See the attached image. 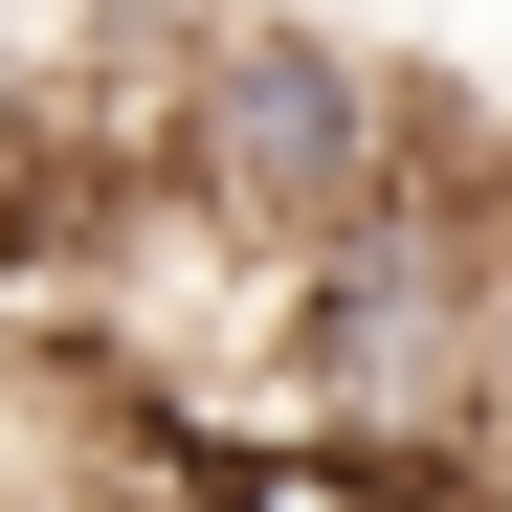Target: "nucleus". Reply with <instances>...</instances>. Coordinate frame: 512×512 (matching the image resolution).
<instances>
[{"mask_svg":"<svg viewBox=\"0 0 512 512\" xmlns=\"http://www.w3.org/2000/svg\"><path fill=\"white\" fill-rule=\"evenodd\" d=\"M490 512H512V223H490V312H468V446H446Z\"/></svg>","mask_w":512,"mask_h":512,"instance_id":"nucleus-1","label":"nucleus"},{"mask_svg":"<svg viewBox=\"0 0 512 512\" xmlns=\"http://www.w3.org/2000/svg\"><path fill=\"white\" fill-rule=\"evenodd\" d=\"M90 90V45L67 23H0V179H45V112Z\"/></svg>","mask_w":512,"mask_h":512,"instance_id":"nucleus-2","label":"nucleus"},{"mask_svg":"<svg viewBox=\"0 0 512 512\" xmlns=\"http://www.w3.org/2000/svg\"><path fill=\"white\" fill-rule=\"evenodd\" d=\"M90 512H268V468H245V446H156V468H112Z\"/></svg>","mask_w":512,"mask_h":512,"instance_id":"nucleus-3","label":"nucleus"},{"mask_svg":"<svg viewBox=\"0 0 512 512\" xmlns=\"http://www.w3.org/2000/svg\"><path fill=\"white\" fill-rule=\"evenodd\" d=\"M379 512H490V490H446V468H401V490H379Z\"/></svg>","mask_w":512,"mask_h":512,"instance_id":"nucleus-4","label":"nucleus"}]
</instances>
